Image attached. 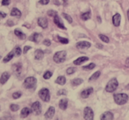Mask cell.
Listing matches in <instances>:
<instances>
[{
  "instance_id": "19",
  "label": "cell",
  "mask_w": 129,
  "mask_h": 120,
  "mask_svg": "<svg viewBox=\"0 0 129 120\" xmlns=\"http://www.w3.org/2000/svg\"><path fill=\"white\" fill-rule=\"evenodd\" d=\"M31 112H32V109H29V108H27V107H25L21 109V111H20V116H21L22 117H27V116L30 115Z\"/></svg>"
},
{
  "instance_id": "1",
  "label": "cell",
  "mask_w": 129,
  "mask_h": 120,
  "mask_svg": "<svg viewBox=\"0 0 129 120\" xmlns=\"http://www.w3.org/2000/svg\"><path fill=\"white\" fill-rule=\"evenodd\" d=\"M114 101L118 105H123V104L126 103V102L128 101V95L126 94H116L113 96Z\"/></svg>"
},
{
  "instance_id": "29",
  "label": "cell",
  "mask_w": 129,
  "mask_h": 120,
  "mask_svg": "<svg viewBox=\"0 0 129 120\" xmlns=\"http://www.w3.org/2000/svg\"><path fill=\"white\" fill-rule=\"evenodd\" d=\"M83 82V81L81 79H74L72 81V85L74 87H76V86H79V85H81V83Z\"/></svg>"
},
{
  "instance_id": "33",
  "label": "cell",
  "mask_w": 129,
  "mask_h": 120,
  "mask_svg": "<svg viewBox=\"0 0 129 120\" xmlns=\"http://www.w3.org/2000/svg\"><path fill=\"white\" fill-rule=\"evenodd\" d=\"M99 38H100L103 42H104V43H108L110 42L109 38H108L106 35H104V34H100V35H99Z\"/></svg>"
},
{
  "instance_id": "34",
  "label": "cell",
  "mask_w": 129,
  "mask_h": 120,
  "mask_svg": "<svg viewBox=\"0 0 129 120\" xmlns=\"http://www.w3.org/2000/svg\"><path fill=\"white\" fill-rule=\"evenodd\" d=\"M52 76V72H50V71H47V72H45V73L43 74V78H44L45 79H49L50 78H51Z\"/></svg>"
},
{
  "instance_id": "9",
  "label": "cell",
  "mask_w": 129,
  "mask_h": 120,
  "mask_svg": "<svg viewBox=\"0 0 129 120\" xmlns=\"http://www.w3.org/2000/svg\"><path fill=\"white\" fill-rule=\"evenodd\" d=\"M78 49L80 50H85V49H88L90 46H91V43H88V42H85V41H82V42H79L77 43L76 44Z\"/></svg>"
},
{
  "instance_id": "50",
  "label": "cell",
  "mask_w": 129,
  "mask_h": 120,
  "mask_svg": "<svg viewBox=\"0 0 129 120\" xmlns=\"http://www.w3.org/2000/svg\"><path fill=\"white\" fill-rule=\"evenodd\" d=\"M64 5L67 6V0H64Z\"/></svg>"
},
{
  "instance_id": "3",
  "label": "cell",
  "mask_w": 129,
  "mask_h": 120,
  "mask_svg": "<svg viewBox=\"0 0 129 120\" xmlns=\"http://www.w3.org/2000/svg\"><path fill=\"white\" fill-rule=\"evenodd\" d=\"M118 86V81H117V79H115V78L114 79H111V81L107 83V85H106V88H105L106 92H108V93H112V92H114L115 90L117 89Z\"/></svg>"
},
{
  "instance_id": "13",
  "label": "cell",
  "mask_w": 129,
  "mask_h": 120,
  "mask_svg": "<svg viewBox=\"0 0 129 120\" xmlns=\"http://www.w3.org/2000/svg\"><path fill=\"white\" fill-rule=\"evenodd\" d=\"M100 119L102 120H111L113 119V114L110 111H106L104 114H102V116H100Z\"/></svg>"
},
{
  "instance_id": "15",
  "label": "cell",
  "mask_w": 129,
  "mask_h": 120,
  "mask_svg": "<svg viewBox=\"0 0 129 120\" xmlns=\"http://www.w3.org/2000/svg\"><path fill=\"white\" fill-rule=\"evenodd\" d=\"M120 20H121V16H120V14L119 13H116L112 18L113 25H114L115 27H118L120 24Z\"/></svg>"
},
{
  "instance_id": "47",
  "label": "cell",
  "mask_w": 129,
  "mask_h": 120,
  "mask_svg": "<svg viewBox=\"0 0 129 120\" xmlns=\"http://www.w3.org/2000/svg\"><path fill=\"white\" fill-rule=\"evenodd\" d=\"M54 4H55V5H57V6H59V5H60V4H59L58 1H56V0L54 1Z\"/></svg>"
},
{
  "instance_id": "10",
  "label": "cell",
  "mask_w": 129,
  "mask_h": 120,
  "mask_svg": "<svg viewBox=\"0 0 129 120\" xmlns=\"http://www.w3.org/2000/svg\"><path fill=\"white\" fill-rule=\"evenodd\" d=\"M54 115H55V108L50 107L48 109V110L46 111V113L44 114V117L46 118V119H51Z\"/></svg>"
},
{
  "instance_id": "30",
  "label": "cell",
  "mask_w": 129,
  "mask_h": 120,
  "mask_svg": "<svg viewBox=\"0 0 129 120\" xmlns=\"http://www.w3.org/2000/svg\"><path fill=\"white\" fill-rule=\"evenodd\" d=\"M100 74H101V72H95V73H93L92 74V76L89 78V81H95V79H97L99 78V76H100Z\"/></svg>"
},
{
  "instance_id": "39",
  "label": "cell",
  "mask_w": 129,
  "mask_h": 120,
  "mask_svg": "<svg viewBox=\"0 0 129 120\" xmlns=\"http://www.w3.org/2000/svg\"><path fill=\"white\" fill-rule=\"evenodd\" d=\"M67 94V92L66 89H60L57 92V95H66Z\"/></svg>"
},
{
  "instance_id": "20",
  "label": "cell",
  "mask_w": 129,
  "mask_h": 120,
  "mask_svg": "<svg viewBox=\"0 0 129 120\" xmlns=\"http://www.w3.org/2000/svg\"><path fill=\"white\" fill-rule=\"evenodd\" d=\"M88 57H79V58H77L76 60H74V64L75 65H81L82 63H84V62L88 61Z\"/></svg>"
},
{
  "instance_id": "36",
  "label": "cell",
  "mask_w": 129,
  "mask_h": 120,
  "mask_svg": "<svg viewBox=\"0 0 129 120\" xmlns=\"http://www.w3.org/2000/svg\"><path fill=\"white\" fill-rule=\"evenodd\" d=\"M10 109H11L12 111H17L20 109V107H19V105H17V104H11V105H10Z\"/></svg>"
},
{
  "instance_id": "48",
  "label": "cell",
  "mask_w": 129,
  "mask_h": 120,
  "mask_svg": "<svg viewBox=\"0 0 129 120\" xmlns=\"http://www.w3.org/2000/svg\"><path fill=\"white\" fill-rule=\"evenodd\" d=\"M96 47L97 48H100V49L103 48V46H101V44H96Z\"/></svg>"
},
{
  "instance_id": "43",
  "label": "cell",
  "mask_w": 129,
  "mask_h": 120,
  "mask_svg": "<svg viewBox=\"0 0 129 120\" xmlns=\"http://www.w3.org/2000/svg\"><path fill=\"white\" fill-rule=\"evenodd\" d=\"M30 49H31L30 46H25V47H24V50H23V53H27V52Z\"/></svg>"
},
{
  "instance_id": "22",
  "label": "cell",
  "mask_w": 129,
  "mask_h": 120,
  "mask_svg": "<svg viewBox=\"0 0 129 120\" xmlns=\"http://www.w3.org/2000/svg\"><path fill=\"white\" fill-rule=\"evenodd\" d=\"M55 41L59 42L60 43H63V44H67L69 43V40L67 38H64V37H61L59 35L55 36Z\"/></svg>"
},
{
  "instance_id": "37",
  "label": "cell",
  "mask_w": 129,
  "mask_h": 120,
  "mask_svg": "<svg viewBox=\"0 0 129 120\" xmlns=\"http://www.w3.org/2000/svg\"><path fill=\"white\" fill-rule=\"evenodd\" d=\"M48 15L50 17H55L56 15H57V13L53 10H50V11H48Z\"/></svg>"
},
{
  "instance_id": "44",
  "label": "cell",
  "mask_w": 129,
  "mask_h": 120,
  "mask_svg": "<svg viewBox=\"0 0 129 120\" xmlns=\"http://www.w3.org/2000/svg\"><path fill=\"white\" fill-rule=\"evenodd\" d=\"M7 16L6 13H3V12H0V18H6Z\"/></svg>"
},
{
  "instance_id": "24",
  "label": "cell",
  "mask_w": 129,
  "mask_h": 120,
  "mask_svg": "<svg viewBox=\"0 0 129 120\" xmlns=\"http://www.w3.org/2000/svg\"><path fill=\"white\" fill-rule=\"evenodd\" d=\"M11 16H13V17H20L21 16V13H20V11L19 9H17V8H13L11 11Z\"/></svg>"
},
{
  "instance_id": "23",
  "label": "cell",
  "mask_w": 129,
  "mask_h": 120,
  "mask_svg": "<svg viewBox=\"0 0 129 120\" xmlns=\"http://www.w3.org/2000/svg\"><path fill=\"white\" fill-rule=\"evenodd\" d=\"M56 83L58 85H61V86H63V85L66 84V82H67V79H66V77L64 76H59V77L57 78V79H56Z\"/></svg>"
},
{
  "instance_id": "51",
  "label": "cell",
  "mask_w": 129,
  "mask_h": 120,
  "mask_svg": "<svg viewBox=\"0 0 129 120\" xmlns=\"http://www.w3.org/2000/svg\"><path fill=\"white\" fill-rule=\"evenodd\" d=\"M126 88H127V89L129 88V85H127V86H126Z\"/></svg>"
},
{
  "instance_id": "41",
  "label": "cell",
  "mask_w": 129,
  "mask_h": 120,
  "mask_svg": "<svg viewBox=\"0 0 129 120\" xmlns=\"http://www.w3.org/2000/svg\"><path fill=\"white\" fill-rule=\"evenodd\" d=\"M50 44H51V42L49 39H45L44 41H43V45H45V46H50Z\"/></svg>"
},
{
  "instance_id": "4",
  "label": "cell",
  "mask_w": 129,
  "mask_h": 120,
  "mask_svg": "<svg viewBox=\"0 0 129 120\" xmlns=\"http://www.w3.org/2000/svg\"><path fill=\"white\" fill-rule=\"evenodd\" d=\"M66 57H67V52L64 51V50L63 51H57L53 56V60L56 63L60 64L66 60Z\"/></svg>"
},
{
  "instance_id": "7",
  "label": "cell",
  "mask_w": 129,
  "mask_h": 120,
  "mask_svg": "<svg viewBox=\"0 0 129 120\" xmlns=\"http://www.w3.org/2000/svg\"><path fill=\"white\" fill-rule=\"evenodd\" d=\"M83 117L86 120H92L94 118V111L92 110L91 108L86 107L84 109V113H83Z\"/></svg>"
},
{
  "instance_id": "17",
  "label": "cell",
  "mask_w": 129,
  "mask_h": 120,
  "mask_svg": "<svg viewBox=\"0 0 129 120\" xmlns=\"http://www.w3.org/2000/svg\"><path fill=\"white\" fill-rule=\"evenodd\" d=\"M37 22L38 25L43 27V28H46L48 27V20H47L46 18H39L37 20Z\"/></svg>"
},
{
  "instance_id": "2",
  "label": "cell",
  "mask_w": 129,
  "mask_h": 120,
  "mask_svg": "<svg viewBox=\"0 0 129 120\" xmlns=\"http://www.w3.org/2000/svg\"><path fill=\"white\" fill-rule=\"evenodd\" d=\"M36 79L35 77H27L25 79L23 82V86L25 88L27 89H33V88H36Z\"/></svg>"
},
{
  "instance_id": "6",
  "label": "cell",
  "mask_w": 129,
  "mask_h": 120,
  "mask_svg": "<svg viewBox=\"0 0 129 120\" xmlns=\"http://www.w3.org/2000/svg\"><path fill=\"white\" fill-rule=\"evenodd\" d=\"M31 109H32V112L35 115L38 116L42 113V106L41 103L39 102H35L34 103H32L31 105Z\"/></svg>"
},
{
  "instance_id": "27",
  "label": "cell",
  "mask_w": 129,
  "mask_h": 120,
  "mask_svg": "<svg viewBox=\"0 0 129 120\" xmlns=\"http://www.w3.org/2000/svg\"><path fill=\"white\" fill-rule=\"evenodd\" d=\"M13 57H14V53H13V51H11L4 59H3V62H4V63H7V62H9L11 59H13Z\"/></svg>"
},
{
  "instance_id": "38",
  "label": "cell",
  "mask_w": 129,
  "mask_h": 120,
  "mask_svg": "<svg viewBox=\"0 0 129 120\" xmlns=\"http://www.w3.org/2000/svg\"><path fill=\"white\" fill-rule=\"evenodd\" d=\"M20 96H21V93H20V92H15V93L13 94V99H19Z\"/></svg>"
},
{
  "instance_id": "28",
  "label": "cell",
  "mask_w": 129,
  "mask_h": 120,
  "mask_svg": "<svg viewBox=\"0 0 129 120\" xmlns=\"http://www.w3.org/2000/svg\"><path fill=\"white\" fill-rule=\"evenodd\" d=\"M13 53H14L15 57H20V56L21 55V49H20V46H16L13 50Z\"/></svg>"
},
{
  "instance_id": "35",
  "label": "cell",
  "mask_w": 129,
  "mask_h": 120,
  "mask_svg": "<svg viewBox=\"0 0 129 120\" xmlns=\"http://www.w3.org/2000/svg\"><path fill=\"white\" fill-rule=\"evenodd\" d=\"M75 72H76V68H75V67H70V68H68L67 70V73L68 74V75H71V74L74 73Z\"/></svg>"
},
{
  "instance_id": "31",
  "label": "cell",
  "mask_w": 129,
  "mask_h": 120,
  "mask_svg": "<svg viewBox=\"0 0 129 120\" xmlns=\"http://www.w3.org/2000/svg\"><path fill=\"white\" fill-rule=\"evenodd\" d=\"M95 67V65L94 63H92V64L88 65L83 66V70H92V69H94Z\"/></svg>"
},
{
  "instance_id": "18",
  "label": "cell",
  "mask_w": 129,
  "mask_h": 120,
  "mask_svg": "<svg viewBox=\"0 0 129 120\" xmlns=\"http://www.w3.org/2000/svg\"><path fill=\"white\" fill-rule=\"evenodd\" d=\"M43 56H44V52L42 50L38 49L35 51V58L36 60H41V59L43 58Z\"/></svg>"
},
{
  "instance_id": "12",
  "label": "cell",
  "mask_w": 129,
  "mask_h": 120,
  "mask_svg": "<svg viewBox=\"0 0 129 120\" xmlns=\"http://www.w3.org/2000/svg\"><path fill=\"white\" fill-rule=\"evenodd\" d=\"M93 91H94V89L92 88H86V89H84L81 93V96L82 97V98H88V97L93 93Z\"/></svg>"
},
{
  "instance_id": "21",
  "label": "cell",
  "mask_w": 129,
  "mask_h": 120,
  "mask_svg": "<svg viewBox=\"0 0 129 120\" xmlns=\"http://www.w3.org/2000/svg\"><path fill=\"white\" fill-rule=\"evenodd\" d=\"M58 105L61 109L64 110V109H67V105H68V101H67V99H62V100H60V102H59Z\"/></svg>"
},
{
  "instance_id": "16",
  "label": "cell",
  "mask_w": 129,
  "mask_h": 120,
  "mask_svg": "<svg viewBox=\"0 0 129 120\" xmlns=\"http://www.w3.org/2000/svg\"><path fill=\"white\" fill-rule=\"evenodd\" d=\"M10 79V73L9 72H3L2 75H1V78H0V83L2 85L6 84V81Z\"/></svg>"
},
{
  "instance_id": "5",
  "label": "cell",
  "mask_w": 129,
  "mask_h": 120,
  "mask_svg": "<svg viewBox=\"0 0 129 120\" xmlns=\"http://www.w3.org/2000/svg\"><path fill=\"white\" fill-rule=\"evenodd\" d=\"M39 97L43 101V102H49L50 99V91H49L48 88H42L41 90L38 93Z\"/></svg>"
},
{
  "instance_id": "42",
  "label": "cell",
  "mask_w": 129,
  "mask_h": 120,
  "mask_svg": "<svg viewBox=\"0 0 129 120\" xmlns=\"http://www.w3.org/2000/svg\"><path fill=\"white\" fill-rule=\"evenodd\" d=\"M50 0H40V4L41 5H47L49 4Z\"/></svg>"
},
{
  "instance_id": "25",
  "label": "cell",
  "mask_w": 129,
  "mask_h": 120,
  "mask_svg": "<svg viewBox=\"0 0 129 120\" xmlns=\"http://www.w3.org/2000/svg\"><path fill=\"white\" fill-rule=\"evenodd\" d=\"M90 17H91V12H90V11H88V12H86V13H81V20H89Z\"/></svg>"
},
{
  "instance_id": "49",
  "label": "cell",
  "mask_w": 129,
  "mask_h": 120,
  "mask_svg": "<svg viewBox=\"0 0 129 120\" xmlns=\"http://www.w3.org/2000/svg\"><path fill=\"white\" fill-rule=\"evenodd\" d=\"M127 18H128V20H129V10L127 11Z\"/></svg>"
},
{
  "instance_id": "8",
  "label": "cell",
  "mask_w": 129,
  "mask_h": 120,
  "mask_svg": "<svg viewBox=\"0 0 129 120\" xmlns=\"http://www.w3.org/2000/svg\"><path fill=\"white\" fill-rule=\"evenodd\" d=\"M13 71L15 73V75H16L17 77H19V76L21 74V71H22L21 64L20 63H15L14 65H13Z\"/></svg>"
},
{
  "instance_id": "40",
  "label": "cell",
  "mask_w": 129,
  "mask_h": 120,
  "mask_svg": "<svg viewBox=\"0 0 129 120\" xmlns=\"http://www.w3.org/2000/svg\"><path fill=\"white\" fill-rule=\"evenodd\" d=\"M10 3H11V0H2V6H9Z\"/></svg>"
},
{
  "instance_id": "14",
  "label": "cell",
  "mask_w": 129,
  "mask_h": 120,
  "mask_svg": "<svg viewBox=\"0 0 129 120\" xmlns=\"http://www.w3.org/2000/svg\"><path fill=\"white\" fill-rule=\"evenodd\" d=\"M54 23L56 24V25L57 26V27H59V28H61V29H64V30H66V27L64 26V24L61 22V20H60V18H59L57 15H56L55 17H54Z\"/></svg>"
},
{
  "instance_id": "52",
  "label": "cell",
  "mask_w": 129,
  "mask_h": 120,
  "mask_svg": "<svg viewBox=\"0 0 129 120\" xmlns=\"http://www.w3.org/2000/svg\"><path fill=\"white\" fill-rule=\"evenodd\" d=\"M0 108H1V107H0Z\"/></svg>"
},
{
  "instance_id": "45",
  "label": "cell",
  "mask_w": 129,
  "mask_h": 120,
  "mask_svg": "<svg viewBox=\"0 0 129 120\" xmlns=\"http://www.w3.org/2000/svg\"><path fill=\"white\" fill-rule=\"evenodd\" d=\"M6 24H7L8 26H10V27H12V26L14 25V23H13V21H12V20H8V21L6 22Z\"/></svg>"
},
{
  "instance_id": "11",
  "label": "cell",
  "mask_w": 129,
  "mask_h": 120,
  "mask_svg": "<svg viewBox=\"0 0 129 120\" xmlns=\"http://www.w3.org/2000/svg\"><path fill=\"white\" fill-rule=\"evenodd\" d=\"M42 38V34H38V33H34L33 34H31L30 36H29V41L31 42H34V43H39L40 40H41Z\"/></svg>"
},
{
  "instance_id": "32",
  "label": "cell",
  "mask_w": 129,
  "mask_h": 120,
  "mask_svg": "<svg viewBox=\"0 0 129 120\" xmlns=\"http://www.w3.org/2000/svg\"><path fill=\"white\" fill-rule=\"evenodd\" d=\"M63 17H64V18L66 19V20H67L69 23H73V19H72V17H71L70 15L67 14V13H63Z\"/></svg>"
},
{
  "instance_id": "46",
  "label": "cell",
  "mask_w": 129,
  "mask_h": 120,
  "mask_svg": "<svg viewBox=\"0 0 129 120\" xmlns=\"http://www.w3.org/2000/svg\"><path fill=\"white\" fill-rule=\"evenodd\" d=\"M125 65H128V66H129V58L126 59V61H125Z\"/></svg>"
},
{
  "instance_id": "26",
  "label": "cell",
  "mask_w": 129,
  "mask_h": 120,
  "mask_svg": "<svg viewBox=\"0 0 129 120\" xmlns=\"http://www.w3.org/2000/svg\"><path fill=\"white\" fill-rule=\"evenodd\" d=\"M14 34H15V35L16 36H18L20 39H22V40H24V39H26V34H23V33L21 32V31H20L19 29H15L14 30Z\"/></svg>"
}]
</instances>
